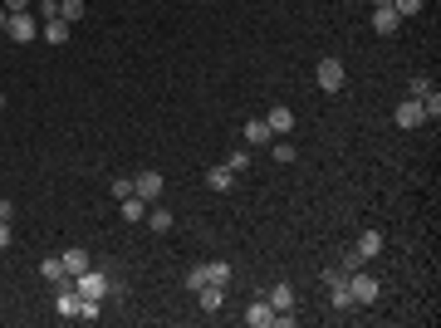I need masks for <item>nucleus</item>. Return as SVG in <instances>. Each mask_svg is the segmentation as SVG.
<instances>
[{"label": "nucleus", "mask_w": 441, "mask_h": 328, "mask_svg": "<svg viewBox=\"0 0 441 328\" xmlns=\"http://www.w3.org/2000/svg\"><path fill=\"white\" fill-rule=\"evenodd\" d=\"M74 289H79V299H104V294H123V279H113L104 270H84V275H74Z\"/></svg>", "instance_id": "1"}, {"label": "nucleus", "mask_w": 441, "mask_h": 328, "mask_svg": "<svg viewBox=\"0 0 441 328\" xmlns=\"http://www.w3.org/2000/svg\"><path fill=\"white\" fill-rule=\"evenodd\" d=\"M373 255H383V235H378V230H363V235H358V245H348L343 270H363Z\"/></svg>", "instance_id": "2"}, {"label": "nucleus", "mask_w": 441, "mask_h": 328, "mask_svg": "<svg viewBox=\"0 0 441 328\" xmlns=\"http://www.w3.org/2000/svg\"><path fill=\"white\" fill-rule=\"evenodd\" d=\"M5 39H10V44H35V39H39V20H35L30 10L10 15V20H5Z\"/></svg>", "instance_id": "3"}, {"label": "nucleus", "mask_w": 441, "mask_h": 328, "mask_svg": "<svg viewBox=\"0 0 441 328\" xmlns=\"http://www.w3.org/2000/svg\"><path fill=\"white\" fill-rule=\"evenodd\" d=\"M348 294H353V304H378L383 284H378L373 275H358V270H348Z\"/></svg>", "instance_id": "4"}, {"label": "nucleus", "mask_w": 441, "mask_h": 328, "mask_svg": "<svg viewBox=\"0 0 441 328\" xmlns=\"http://www.w3.org/2000/svg\"><path fill=\"white\" fill-rule=\"evenodd\" d=\"M314 79H319V89H324V94H338V89H343V79H348V74H343V59H319V69H314Z\"/></svg>", "instance_id": "5"}, {"label": "nucleus", "mask_w": 441, "mask_h": 328, "mask_svg": "<svg viewBox=\"0 0 441 328\" xmlns=\"http://www.w3.org/2000/svg\"><path fill=\"white\" fill-rule=\"evenodd\" d=\"M132 196L157 201V196H162V172H137V177H132Z\"/></svg>", "instance_id": "6"}, {"label": "nucleus", "mask_w": 441, "mask_h": 328, "mask_svg": "<svg viewBox=\"0 0 441 328\" xmlns=\"http://www.w3.org/2000/svg\"><path fill=\"white\" fill-rule=\"evenodd\" d=\"M265 127H270V137H290V132H294V113L280 103V108L265 113Z\"/></svg>", "instance_id": "7"}, {"label": "nucleus", "mask_w": 441, "mask_h": 328, "mask_svg": "<svg viewBox=\"0 0 441 328\" xmlns=\"http://www.w3.org/2000/svg\"><path fill=\"white\" fill-rule=\"evenodd\" d=\"M245 324H250V328H275V309H270V299H265V294L245 309Z\"/></svg>", "instance_id": "8"}, {"label": "nucleus", "mask_w": 441, "mask_h": 328, "mask_svg": "<svg viewBox=\"0 0 441 328\" xmlns=\"http://www.w3.org/2000/svg\"><path fill=\"white\" fill-rule=\"evenodd\" d=\"M397 25H402V15H397L392 5H378V10H373V30H378V34H397Z\"/></svg>", "instance_id": "9"}, {"label": "nucleus", "mask_w": 441, "mask_h": 328, "mask_svg": "<svg viewBox=\"0 0 441 328\" xmlns=\"http://www.w3.org/2000/svg\"><path fill=\"white\" fill-rule=\"evenodd\" d=\"M422 122H427V113H422L417 99H407V103L397 108V127H422Z\"/></svg>", "instance_id": "10"}, {"label": "nucleus", "mask_w": 441, "mask_h": 328, "mask_svg": "<svg viewBox=\"0 0 441 328\" xmlns=\"http://www.w3.org/2000/svg\"><path fill=\"white\" fill-rule=\"evenodd\" d=\"M59 260H64V275H69V279H74V275H84V270H89V250H79V245H74V250H64V255H59Z\"/></svg>", "instance_id": "11"}, {"label": "nucleus", "mask_w": 441, "mask_h": 328, "mask_svg": "<svg viewBox=\"0 0 441 328\" xmlns=\"http://www.w3.org/2000/svg\"><path fill=\"white\" fill-rule=\"evenodd\" d=\"M206 187H211V191H230V187H235V172L220 162V167H211V172H206Z\"/></svg>", "instance_id": "12"}, {"label": "nucleus", "mask_w": 441, "mask_h": 328, "mask_svg": "<svg viewBox=\"0 0 441 328\" xmlns=\"http://www.w3.org/2000/svg\"><path fill=\"white\" fill-rule=\"evenodd\" d=\"M39 39H44V44H69V25H64V20H44Z\"/></svg>", "instance_id": "13"}, {"label": "nucleus", "mask_w": 441, "mask_h": 328, "mask_svg": "<svg viewBox=\"0 0 441 328\" xmlns=\"http://www.w3.org/2000/svg\"><path fill=\"white\" fill-rule=\"evenodd\" d=\"M245 142H250V147L275 142V137H270V127H265V118H250V122H245Z\"/></svg>", "instance_id": "14"}, {"label": "nucleus", "mask_w": 441, "mask_h": 328, "mask_svg": "<svg viewBox=\"0 0 441 328\" xmlns=\"http://www.w3.org/2000/svg\"><path fill=\"white\" fill-rule=\"evenodd\" d=\"M265 299H270V309H294V284H285V279H280Z\"/></svg>", "instance_id": "15"}, {"label": "nucleus", "mask_w": 441, "mask_h": 328, "mask_svg": "<svg viewBox=\"0 0 441 328\" xmlns=\"http://www.w3.org/2000/svg\"><path fill=\"white\" fill-rule=\"evenodd\" d=\"M230 279H235V270H230L225 260H211V265H206V284H220V289H225Z\"/></svg>", "instance_id": "16"}, {"label": "nucleus", "mask_w": 441, "mask_h": 328, "mask_svg": "<svg viewBox=\"0 0 441 328\" xmlns=\"http://www.w3.org/2000/svg\"><path fill=\"white\" fill-rule=\"evenodd\" d=\"M197 299H201V309H211V314H216L220 304H225V289H220V284H201V289H197Z\"/></svg>", "instance_id": "17"}, {"label": "nucleus", "mask_w": 441, "mask_h": 328, "mask_svg": "<svg viewBox=\"0 0 441 328\" xmlns=\"http://www.w3.org/2000/svg\"><path fill=\"white\" fill-rule=\"evenodd\" d=\"M39 275H44L49 284H69V275H64V260H59V255H54V260H44V265H39Z\"/></svg>", "instance_id": "18"}, {"label": "nucleus", "mask_w": 441, "mask_h": 328, "mask_svg": "<svg viewBox=\"0 0 441 328\" xmlns=\"http://www.w3.org/2000/svg\"><path fill=\"white\" fill-rule=\"evenodd\" d=\"M84 10H89L84 0H59V20H64V25H79V20H84Z\"/></svg>", "instance_id": "19"}, {"label": "nucleus", "mask_w": 441, "mask_h": 328, "mask_svg": "<svg viewBox=\"0 0 441 328\" xmlns=\"http://www.w3.org/2000/svg\"><path fill=\"white\" fill-rule=\"evenodd\" d=\"M147 225H152V235H167V230H172V211H167V206L147 211Z\"/></svg>", "instance_id": "20"}, {"label": "nucleus", "mask_w": 441, "mask_h": 328, "mask_svg": "<svg viewBox=\"0 0 441 328\" xmlns=\"http://www.w3.org/2000/svg\"><path fill=\"white\" fill-rule=\"evenodd\" d=\"M147 216V201L142 196H123V220H142Z\"/></svg>", "instance_id": "21"}, {"label": "nucleus", "mask_w": 441, "mask_h": 328, "mask_svg": "<svg viewBox=\"0 0 441 328\" xmlns=\"http://www.w3.org/2000/svg\"><path fill=\"white\" fill-rule=\"evenodd\" d=\"M99 304H104V299H79V319H84V324L104 319V314H99Z\"/></svg>", "instance_id": "22"}, {"label": "nucleus", "mask_w": 441, "mask_h": 328, "mask_svg": "<svg viewBox=\"0 0 441 328\" xmlns=\"http://www.w3.org/2000/svg\"><path fill=\"white\" fill-rule=\"evenodd\" d=\"M182 284H187V289H192V294H197V289H201V284H206V265H197V270H187V279H182Z\"/></svg>", "instance_id": "23"}, {"label": "nucleus", "mask_w": 441, "mask_h": 328, "mask_svg": "<svg viewBox=\"0 0 441 328\" xmlns=\"http://www.w3.org/2000/svg\"><path fill=\"white\" fill-rule=\"evenodd\" d=\"M427 94H432V79H422V74H417V79H412V94H407V99H417V103H422Z\"/></svg>", "instance_id": "24"}, {"label": "nucleus", "mask_w": 441, "mask_h": 328, "mask_svg": "<svg viewBox=\"0 0 441 328\" xmlns=\"http://www.w3.org/2000/svg\"><path fill=\"white\" fill-rule=\"evenodd\" d=\"M294 157H299V152H294V142H285V137H280V142H275V162H294Z\"/></svg>", "instance_id": "25"}, {"label": "nucleus", "mask_w": 441, "mask_h": 328, "mask_svg": "<svg viewBox=\"0 0 441 328\" xmlns=\"http://www.w3.org/2000/svg\"><path fill=\"white\" fill-rule=\"evenodd\" d=\"M225 167H230V172H235V177H240V172H245V167H250V152H230V157H225Z\"/></svg>", "instance_id": "26"}, {"label": "nucleus", "mask_w": 441, "mask_h": 328, "mask_svg": "<svg viewBox=\"0 0 441 328\" xmlns=\"http://www.w3.org/2000/svg\"><path fill=\"white\" fill-rule=\"evenodd\" d=\"M422 113H427V118H441V94H437V89L422 99Z\"/></svg>", "instance_id": "27"}, {"label": "nucleus", "mask_w": 441, "mask_h": 328, "mask_svg": "<svg viewBox=\"0 0 441 328\" xmlns=\"http://www.w3.org/2000/svg\"><path fill=\"white\" fill-rule=\"evenodd\" d=\"M392 10L407 20V15H417V10H422V0H392Z\"/></svg>", "instance_id": "28"}, {"label": "nucleus", "mask_w": 441, "mask_h": 328, "mask_svg": "<svg viewBox=\"0 0 441 328\" xmlns=\"http://www.w3.org/2000/svg\"><path fill=\"white\" fill-rule=\"evenodd\" d=\"M39 20H59V0H39Z\"/></svg>", "instance_id": "29"}, {"label": "nucleus", "mask_w": 441, "mask_h": 328, "mask_svg": "<svg viewBox=\"0 0 441 328\" xmlns=\"http://www.w3.org/2000/svg\"><path fill=\"white\" fill-rule=\"evenodd\" d=\"M275 324L290 328V324H299V314H294V309H275Z\"/></svg>", "instance_id": "30"}, {"label": "nucleus", "mask_w": 441, "mask_h": 328, "mask_svg": "<svg viewBox=\"0 0 441 328\" xmlns=\"http://www.w3.org/2000/svg\"><path fill=\"white\" fill-rule=\"evenodd\" d=\"M113 196H118V201H123V196H132V182H128V177H118V182H113Z\"/></svg>", "instance_id": "31"}, {"label": "nucleus", "mask_w": 441, "mask_h": 328, "mask_svg": "<svg viewBox=\"0 0 441 328\" xmlns=\"http://www.w3.org/2000/svg\"><path fill=\"white\" fill-rule=\"evenodd\" d=\"M10 240H15L10 235V220H0V250H10Z\"/></svg>", "instance_id": "32"}, {"label": "nucleus", "mask_w": 441, "mask_h": 328, "mask_svg": "<svg viewBox=\"0 0 441 328\" xmlns=\"http://www.w3.org/2000/svg\"><path fill=\"white\" fill-rule=\"evenodd\" d=\"M0 5H5L10 15H20V10H30V0H0Z\"/></svg>", "instance_id": "33"}, {"label": "nucleus", "mask_w": 441, "mask_h": 328, "mask_svg": "<svg viewBox=\"0 0 441 328\" xmlns=\"http://www.w3.org/2000/svg\"><path fill=\"white\" fill-rule=\"evenodd\" d=\"M0 220H15V201H5V196H0Z\"/></svg>", "instance_id": "34"}, {"label": "nucleus", "mask_w": 441, "mask_h": 328, "mask_svg": "<svg viewBox=\"0 0 441 328\" xmlns=\"http://www.w3.org/2000/svg\"><path fill=\"white\" fill-rule=\"evenodd\" d=\"M5 20H10V10H5V5H0V34H5Z\"/></svg>", "instance_id": "35"}, {"label": "nucleus", "mask_w": 441, "mask_h": 328, "mask_svg": "<svg viewBox=\"0 0 441 328\" xmlns=\"http://www.w3.org/2000/svg\"><path fill=\"white\" fill-rule=\"evenodd\" d=\"M373 5H392V0H373Z\"/></svg>", "instance_id": "36"}, {"label": "nucleus", "mask_w": 441, "mask_h": 328, "mask_svg": "<svg viewBox=\"0 0 441 328\" xmlns=\"http://www.w3.org/2000/svg\"><path fill=\"white\" fill-rule=\"evenodd\" d=\"M0 108H5V94H0Z\"/></svg>", "instance_id": "37"}]
</instances>
